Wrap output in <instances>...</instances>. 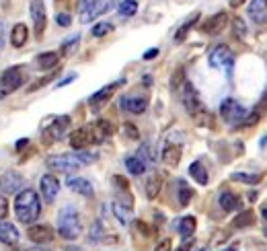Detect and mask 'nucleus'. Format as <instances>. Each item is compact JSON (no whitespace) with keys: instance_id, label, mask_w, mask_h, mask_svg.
<instances>
[{"instance_id":"cd10ccee","label":"nucleus","mask_w":267,"mask_h":251,"mask_svg":"<svg viewBox=\"0 0 267 251\" xmlns=\"http://www.w3.org/2000/svg\"><path fill=\"white\" fill-rule=\"evenodd\" d=\"M111 210H113L115 219L119 220V224H121V226H127V224H130V219H132V208H127L125 204H121V202H113V204H111Z\"/></svg>"},{"instance_id":"f3484780","label":"nucleus","mask_w":267,"mask_h":251,"mask_svg":"<svg viewBox=\"0 0 267 251\" xmlns=\"http://www.w3.org/2000/svg\"><path fill=\"white\" fill-rule=\"evenodd\" d=\"M118 87H119V83H113V85H107V87H103L101 91H97V93L89 99V105L92 107V111H99L103 105H105L107 101L111 99V95L115 93V89H118Z\"/></svg>"},{"instance_id":"2eb2a0df","label":"nucleus","mask_w":267,"mask_h":251,"mask_svg":"<svg viewBox=\"0 0 267 251\" xmlns=\"http://www.w3.org/2000/svg\"><path fill=\"white\" fill-rule=\"evenodd\" d=\"M68 128H70V116H58L48 128H45V136L50 140H62Z\"/></svg>"},{"instance_id":"7c9ffc66","label":"nucleus","mask_w":267,"mask_h":251,"mask_svg":"<svg viewBox=\"0 0 267 251\" xmlns=\"http://www.w3.org/2000/svg\"><path fill=\"white\" fill-rule=\"evenodd\" d=\"M197 21H200V13L191 15V17H189L187 21L183 23V25H181V29H179V31L175 33V41H177V43L185 41V37H187V33H189V31H191V29L195 27V23H197Z\"/></svg>"},{"instance_id":"bb28decb","label":"nucleus","mask_w":267,"mask_h":251,"mask_svg":"<svg viewBox=\"0 0 267 251\" xmlns=\"http://www.w3.org/2000/svg\"><path fill=\"white\" fill-rule=\"evenodd\" d=\"M218 202H220V208L226 210V212H232V210L240 208V198L235 196L232 191H222V193H220V198H218Z\"/></svg>"},{"instance_id":"680f3d73","label":"nucleus","mask_w":267,"mask_h":251,"mask_svg":"<svg viewBox=\"0 0 267 251\" xmlns=\"http://www.w3.org/2000/svg\"><path fill=\"white\" fill-rule=\"evenodd\" d=\"M66 251H83L80 247H66Z\"/></svg>"},{"instance_id":"0eeeda50","label":"nucleus","mask_w":267,"mask_h":251,"mask_svg":"<svg viewBox=\"0 0 267 251\" xmlns=\"http://www.w3.org/2000/svg\"><path fill=\"white\" fill-rule=\"evenodd\" d=\"M212 68H230L232 62H235V54L228 45H216V48L210 52V58H208Z\"/></svg>"},{"instance_id":"1a4fd4ad","label":"nucleus","mask_w":267,"mask_h":251,"mask_svg":"<svg viewBox=\"0 0 267 251\" xmlns=\"http://www.w3.org/2000/svg\"><path fill=\"white\" fill-rule=\"evenodd\" d=\"M29 10H31V19H33V27H35V37L41 39L43 31H45V25H48V17H45L43 0H31Z\"/></svg>"},{"instance_id":"4be33fe9","label":"nucleus","mask_w":267,"mask_h":251,"mask_svg":"<svg viewBox=\"0 0 267 251\" xmlns=\"http://www.w3.org/2000/svg\"><path fill=\"white\" fill-rule=\"evenodd\" d=\"M92 144L90 142V134H89V128H78L70 134V146L74 151H85V148Z\"/></svg>"},{"instance_id":"4468645a","label":"nucleus","mask_w":267,"mask_h":251,"mask_svg":"<svg viewBox=\"0 0 267 251\" xmlns=\"http://www.w3.org/2000/svg\"><path fill=\"white\" fill-rule=\"evenodd\" d=\"M119 105H121V109L134 113V116H140V113H144L146 107H148V97H144V95H123Z\"/></svg>"},{"instance_id":"6e6d98bb","label":"nucleus","mask_w":267,"mask_h":251,"mask_svg":"<svg viewBox=\"0 0 267 251\" xmlns=\"http://www.w3.org/2000/svg\"><path fill=\"white\" fill-rule=\"evenodd\" d=\"M27 144H29V140H27V138H21V140L17 142V151H21V148H23V146H27Z\"/></svg>"},{"instance_id":"69168bd1","label":"nucleus","mask_w":267,"mask_h":251,"mask_svg":"<svg viewBox=\"0 0 267 251\" xmlns=\"http://www.w3.org/2000/svg\"><path fill=\"white\" fill-rule=\"evenodd\" d=\"M17 251H23V249H17Z\"/></svg>"},{"instance_id":"c03bdc74","label":"nucleus","mask_w":267,"mask_h":251,"mask_svg":"<svg viewBox=\"0 0 267 251\" xmlns=\"http://www.w3.org/2000/svg\"><path fill=\"white\" fill-rule=\"evenodd\" d=\"M8 210H10V206H8V198L4 196L2 191H0V220L6 219V216H8Z\"/></svg>"},{"instance_id":"37998d69","label":"nucleus","mask_w":267,"mask_h":251,"mask_svg":"<svg viewBox=\"0 0 267 251\" xmlns=\"http://www.w3.org/2000/svg\"><path fill=\"white\" fill-rule=\"evenodd\" d=\"M232 25H235V35H237L238 39H245L247 27H245V23H242V19H235V21H232Z\"/></svg>"},{"instance_id":"2f4dec72","label":"nucleus","mask_w":267,"mask_h":251,"mask_svg":"<svg viewBox=\"0 0 267 251\" xmlns=\"http://www.w3.org/2000/svg\"><path fill=\"white\" fill-rule=\"evenodd\" d=\"M255 222V214H253V210H242V212H238L237 216H235V220H232V224L237 226V229H245V226H251Z\"/></svg>"},{"instance_id":"f03ea898","label":"nucleus","mask_w":267,"mask_h":251,"mask_svg":"<svg viewBox=\"0 0 267 251\" xmlns=\"http://www.w3.org/2000/svg\"><path fill=\"white\" fill-rule=\"evenodd\" d=\"M83 231V226H80V216L76 212V208L72 206H66L60 210L58 214V233H60L64 239H76Z\"/></svg>"},{"instance_id":"052dcab7","label":"nucleus","mask_w":267,"mask_h":251,"mask_svg":"<svg viewBox=\"0 0 267 251\" xmlns=\"http://www.w3.org/2000/svg\"><path fill=\"white\" fill-rule=\"evenodd\" d=\"M29 251H50V249H45V247H33V249H29Z\"/></svg>"},{"instance_id":"423d86ee","label":"nucleus","mask_w":267,"mask_h":251,"mask_svg":"<svg viewBox=\"0 0 267 251\" xmlns=\"http://www.w3.org/2000/svg\"><path fill=\"white\" fill-rule=\"evenodd\" d=\"M220 116H222V120L228 122V124H240L247 116V109L242 107L238 101L226 99V101H222V105H220Z\"/></svg>"},{"instance_id":"c9c22d12","label":"nucleus","mask_w":267,"mask_h":251,"mask_svg":"<svg viewBox=\"0 0 267 251\" xmlns=\"http://www.w3.org/2000/svg\"><path fill=\"white\" fill-rule=\"evenodd\" d=\"M193 198V189L185 184V181H179V204L181 206H187Z\"/></svg>"},{"instance_id":"0e129e2a","label":"nucleus","mask_w":267,"mask_h":251,"mask_svg":"<svg viewBox=\"0 0 267 251\" xmlns=\"http://www.w3.org/2000/svg\"><path fill=\"white\" fill-rule=\"evenodd\" d=\"M56 2H64V0H56Z\"/></svg>"},{"instance_id":"09e8293b","label":"nucleus","mask_w":267,"mask_h":251,"mask_svg":"<svg viewBox=\"0 0 267 251\" xmlns=\"http://www.w3.org/2000/svg\"><path fill=\"white\" fill-rule=\"evenodd\" d=\"M78 39H80V37H78V35H74V37H70L68 41H64L62 52H64V54H70V52H72V48H76V41H78Z\"/></svg>"},{"instance_id":"ddd939ff","label":"nucleus","mask_w":267,"mask_h":251,"mask_svg":"<svg viewBox=\"0 0 267 251\" xmlns=\"http://www.w3.org/2000/svg\"><path fill=\"white\" fill-rule=\"evenodd\" d=\"M27 237L35 245H48L54 241V229L50 224H31L27 231Z\"/></svg>"},{"instance_id":"58836bf2","label":"nucleus","mask_w":267,"mask_h":251,"mask_svg":"<svg viewBox=\"0 0 267 251\" xmlns=\"http://www.w3.org/2000/svg\"><path fill=\"white\" fill-rule=\"evenodd\" d=\"M74 155H76V158L80 161V165H90V163H95L97 161V153H89L87 148L85 151H74Z\"/></svg>"},{"instance_id":"393cba45","label":"nucleus","mask_w":267,"mask_h":251,"mask_svg":"<svg viewBox=\"0 0 267 251\" xmlns=\"http://www.w3.org/2000/svg\"><path fill=\"white\" fill-rule=\"evenodd\" d=\"M58 62H60V54L58 52H43L35 58V66L39 70H52V68L58 66Z\"/></svg>"},{"instance_id":"603ef678","label":"nucleus","mask_w":267,"mask_h":251,"mask_svg":"<svg viewBox=\"0 0 267 251\" xmlns=\"http://www.w3.org/2000/svg\"><path fill=\"white\" fill-rule=\"evenodd\" d=\"M74 78H76V74H68L66 78H62V81H58V85H56V87H64V85H68V83H72Z\"/></svg>"},{"instance_id":"a211bd4d","label":"nucleus","mask_w":267,"mask_h":251,"mask_svg":"<svg viewBox=\"0 0 267 251\" xmlns=\"http://www.w3.org/2000/svg\"><path fill=\"white\" fill-rule=\"evenodd\" d=\"M19 229L13 224V222H8V220H0V243H4V245H17L19 243Z\"/></svg>"},{"instance_id":"49530a36","label":"nucleus","mask_w":267,"mask_h":251,"mask_svg":"<svg viewBox=\"0 0 267 251\" xmlns=\"http://www.w3.org/2000/svg\"><path fill=\"white\" fill-rule=\"evenodd\" d=\"M123 130H125V134L130 136V138H134V140L140 138V132H138V130H136V126H134V124H130V122L123 124Z\"/></svg>"},{"instance_id":"e433bc0d","label":"nucleus","mask_w":267,"mask_h":251,"mask_svg":"<svg viewBox=\"0 0 267 251\" xmlns=\"http://www.w3.org/2000/svg\"><path fill=\"white\" fill-rule=\"evenodd\" d=\"M136 13H138L136 0H123V2H119V15L121 17H134Z\"/></svg>"},{"instance_id":"13d9d810","label":"nucleus","mask_w":267,"mask_h":251,"mask_svg":"<svg viewBox=\"0 0 267 251\" xmlns=\"http://www.w3.org/2000/svg\"><path fill=\"white\" fill-rule=\"evenodd\" d=\"M6 95H8V93H6V91H4V87H2V85H0V99H4Z\"/></svg>"},{"instance_id":"b1692460","label":"nucleus","mask_w":267,"mask_h":251,"mask_svg":"<svg viewBox=\"0 0 267 251\" xmlns=\"http://www.w3.org/2000/svg\"><path fill=\"white\" fill-rule=\"evenodd\" d=\"M27 37H29V27L25 23H17L13 31H10V43H13V48H23L27 43Z\"/></svg>"},{"instance_id":"4d7b16f0","label":"nucleus","mask_w":267,"mask_h":251,"mask_svg":"<svg viewBox=\"0 0 267 251\" xmlns=\"http://www.w3.org/2000/svg\"><path fill=\"white\" fill-rule=\"evenodd\" d=\"M240 4H245V0H230V6L232 8H238Z\"/></svg>"},{"instance_id":"412c9836","label":"nucleus","mask_w":267,"mask_h":251,"mask_svg":"<svg viewBox=\"0 0 267 251\" xmlns=\"http://www.w3.org/2000/svg\"><path fill=\"white\" fill-rule=\"evenodd\" d=\"M249 17L257 23V25L267 23V0H251V4H249Z\"/></svg>"},{"instance_id":"6ab92c4d","label":"nucleus","mask_w":267,"mask_h":251,"mask_svg":"<svg viewBox=\"0 0 267 251\" xmlns=\"http://www.w3.org/2000/svg\"><path fill=\"white\" fill-rule=\"evenodd\" d=\"M66 186L70 188L72 191H76V193H80V196H85V198H92V193H95V189H92V184L89 179H85V177H68L66 179Z\"/></svg>"},{"instance_id":"7ed1b4c3","label":"nucleus","mask_w":267,"mask_h":251,"mask_svg":"<svg viewBox=\"0 0 267 251\" xmlns=\"http://www.w3.org/2000/svg\"><path fill=\"white\" fill-rule=\"evenodd\" d=\"M25 81H27L25 66H10L2 72V76H0V85L4 87V91L8 95L15 93L17 89H21L23 85H25Z\"/></svg>"},{"instance_id":"e2e57ef3","label":"nucleus","mask_w":267,"mask_h":251,"mask_svg":"<svg viewBox=\"0 0 267 251\" xmlns=\"http://www.w3.org/2000/svg\"><path fill=\"white\" fill-rule=\"evenodd\" d=\"M226 251H235V247H232V249H226Z\"/></svg>"},{"instance_id":"9b49d317","label":"nucleus","mask_w":267,"mask_h":251,"mask_svg":"<svg viewBox=\"0 0 267 251\" xmlns=\"http://www.w3.org/2000/svg\"><path fill=\"white\" fill-rule=\"evenodd\" d=\"M113 132H115L113 124L107 122V120H99V122L89 126V134H90V142L92 144H103Z\"/></svg>"},{"instance_id":"c85d7f7f","label":"nucleus","mask_w":267,"mask_h":251,"mask_svg":"<svg viewBox=\"0 0 267 251\" xmlns=\"http://www.w3.org/2000/svg\"><path fill=\"white\" fill-rule=\"evenodd\" d=\"M189 175H191L200 186H206L208 181H210V177H208V169L204 167L202 161H195V163L189 165Z\"/></svg>"},{"instance_id":"5701e85b","label":"nucleus","mask_w":267,"mask_h":251,"mask_svg":"<svg viewBox=\"0 0 267 251\" xmlns=\"http://www.w3.org/2000/svg\"><path fill=\"white\" fill-rule=\"evenodd\" d=\"M265 111H267V99H263L261 103L255 105V109L249 113V116H245V120L240 122V126H245V128H253V126H257L259 120L265 116Z\"/></svg>"},{"instance_id":"72a5a7b5","label":"nucleus","mask_w":267,"mask_h":251,"mask_svg":"<svg viewBox=\"0 0 267 251\" xmlns=\"http://www.w3.org/2000/svg\"><path fill=\"white\" fill-rule=\"evenodd\" d=\"M125 169L130 171V175H142L146 171V165L138 157H127L125 158Z\"/></svg>"},{"instance_id":"aec40b11","label":"nucleus","mask_w":267,"mask_h":251,"mask_svg":"<svg viewBox=\"0 0 267 251\" xmlns=\"http://www.w3.org/2000/svg\"><path fill=\"white\" fill-rule=\"evenodd\" d=\"M162 184H165V173L162 171H152L146 179V196L150 200H154L158 196V191L162 189Z\"/></svg>"},{"instance_id":"f8f14e48","label":"nucleus","mask_w":267,"mask_h":251,"mask_svg":"<svg viewBox=\"0 0 267 251\" xmlns=\"http://www.w3.org/2000/svg\"><path fill=\"white\" fill-rule=\"evenodd\" d=\"M39 191H41V198L45 204H52L58 198V191H60V181H58L56 175L48 173L39 179Z\"/></svg>"},{"instance_id":"4c0bfd02","label":"nucleus","mask_w":267,"mask_h":251,"mask_svg":"<svg viewBox=\"0 0 267 251\" xmlns=\"http://www.w3.org/2000/svg\"><path fill=\"white\" fill-rule=\"evenodd\" d=\"M232 179L235 181H240V184H259L261 181V175H255V173H232Z\"/></svg>"},{"instance_id":"8fccbe9b","label":"nucleus","mask_w":267,"mask_h":251,"mask_svg":"<svg viewBox=\"0 0 267 251\" xmlns=\"http://www.w3.org/2000/svg\"><path fill=\"white\" fill-rule=\"evenodd\" d=\"M171 247H173L171 239H160V241L156 243V247H154V251H171Z\"/></svg>"},{"instance_id":"79ce46f5","label":"nucleus","mask_w":267,"mask_h":251,"mask_svg":"<svg viewBox=\"0 0 267 251\" xmlns=\"http://www.w3.org/2000/svg\"><path fill=\"white\" fill-rule=\"evenodd\" d=\"M195 122L200 124V126H206V128H212V126H214V118H212L206 109H204L202 113H197V116H195Z\"/></svg>"},{"instance_id":"9d476101","label":"nucleus","mask_w":267,"mask_h":251,"mask_svg":"<svg viewBox=\"0 0 267 251\" xmlns=\"http://www.w3.org/2000/svg\"><path fill=\"white\" fill-rule=\"evenodd\" d=\"M113 6H115V0H97V2H92L89 8H85L83 13H80V23H90V21H95L97 17L109 13Z\"/></svg>"},{"instance_id":"39448f33","label":"nucleus","mask_w":267,"mask_h":251,"mask_svg":"<svg viewBox=\"0 0 267 251\" xmlns=\"http://www.w3.org/2000/svg\"><path fill=\"white\" fill-rule=\"evenodd\" d=\"M179 93H181V101H183V105H185V109H187L189 116H193V118H195L197 113H202V111L206 109V107H204V103H202V99H200V95H197L195 87H193L191 83L185 81Z\"/></svg>"},{"instance_id":"a19ab883","label":"nucleus","mask_w":267,"mask_h":251,"mask_svg":"<svg viewBox=\"0 0 267 251\" xmlns=\"http://www.w3.org/2000/svg\"><path fill=\"white\" fill-rule=\"evenodd\" d=\"M183 83H185V70H183V68H177L175 74H173V78H171V89L173 91H181Z\"/></svg>"},{"instance_id":"de8ad7c7","label":"nucleus","mask_w":267,"mask_h":251,"mask_svg":"<svg viewBox=\"0 0 267 251\" xmlns=\"http://www.w3.org/2000/svg\"><path fill=\"white\" fill-rule=\"evenodd\" d=\"M56 23H58L60 27H68V25L72 23V19H70V15H66V13H58V15H56Z\"/></svg>"},{"instance_id":"c756f323","label":"nucleus","mask_w":267,"mask_h":251,"mask_svg":"<svg viewBox=\"0 0 267 251\" xmlns=\"http://www.w3.org/2000/svg\"><path fill=\"white\" fill-rule=\"evenodd\" d=\"M195 226H197L195 216H183V219L179 220V224H177V231H179L181 237L189 239V237L195 233Z\"/></svg>"},{"instance_id":"a878e982","label":"nucleus","mask_w":267,"mask_h":251,"mask_svg":"<svg viewBox=\"0 0 267 251\" xmlns=\"http://www.w3.org/2000/svg\"><path fill=\"white\" fill-rule=\"evenodd\" d=\"M162 161H165L169 167H175L181 161V146L179 144H167L162 148Z\"/></svg>"},{"instance_id":"a18cd8bd","label":"nucleus","mask_w":267,"mask_h":251,"mask_svg":"<svg viewBox=\"0 0 267 251\" xmlns=\"http://www.w3.org/2000/svg\"><path fill=\"white\" fill-rule=\"evenodd\" d=\"M113 184L118 186L121 191H130V184H127V179L121 177V175H113Z\"/></svg>"},{"instance_id":"864d4df0","label":"nucleus","mask_w":267,"mask_h":251,"mask_svg":"<svg viewBox=\"0 0 267 251\" xmlns=\"http://www.w3.org/2000/svg\"><path fill=\"white\" fill-rule=\"evenodd\" d=\"M156 56H158V50L152 48V50H148V52L144 54V60H152V58H156Z\"/></svg>"},{"instance_id":"5fc2aeb1","label":"nucleus","mask_w":267,"mask_h":251,"mask_svg":"<svg viewBox=\"0 0 267 251\" xmlns=\"http://www.w3.org/2000/svg\"><path fill=\"white\" fill-rule=\"evenodd\" d=\"M2 48H4V25L0 23V52H2Z\"/></svg>"},{"instance_id":"bf43d9fd","label":"nucleus","mask_w":267,"mask_h":251,"mask_svg":"<svg viewBox=\"0 0 267 251\" xmlns=\"http://www.w3.org/2000/svg\"><path fill=\"white\" fill-rule=\"evenodd\" d=\"M261 214H263V219H265V220H267V204H265V206H263V208H261Z\"/></svg>"},{"instance_id":"473e14b6","label":"nucleus","mask_w":267,"mask_h":251,"mask_svg":"<svg viewBox=\"0 0 267 251\" xmlns=\"http://www.w3.org/2000/svg\"><path fill=\"white\" fill-rule=\"evenodd\" d=\"M138 158H140V161H142L144 165L154 163V161H156V153H154L152 144H150V142L142 144V146H140V151H138Z\"/></svg>"},{"instance_id":"20e7f679","label":"nucleus","mask_w":267,"mask_h":251,"mask_svg":"<svg viewBox=\"0 0 267 251\" xmlns=\"http://www.w3.org/2000/svg\"><path fill=\"white\" fill-rule=\"evenodd\" d=\"M48 169L52 171H58V173H74L78 171L80 167V161L76 158V155H54V157H48V161H45Z\"/></svg>"},{"instance_id":"338daca9","label":"nucleus","mask_w":267,"mask_h":251,"mask_svg":"<svg viewBox=\"0 0 267 251\" xmlns=\"http://www.w3.org/2000/svg\"><path fill=\"white\" fill-rule=\"evenodd\" d=\"M265 235H267V233H265Z\"/></svg>"},{"instance_id":"f704fd0d","label":"nucleus","mask_w":267,"mask_h":251,"mask_svg":"<svg viewBox=\"0 0 267 251\" xmlns=\"http://www.w3.org/2000/svg\"><path fill=\"white\" fill-rule=\"evenodd\" d=\"M105 237H107V235H105V229H103V224H101L99 220H95V222L90 224V231H89V241H90V243H101Z\"/></svg>"},{"instance_id":"6e6552de","label":"nucleus","mask_w":267,"mask_h":251,"mask_svg":"<svg viewBox=\"0 0 267 251\" xmlns=\"http://www.w3.org/2000/svg\"><path fill=\"white\" fill-rule=\"evenodd\" d=\"M23 189V175L17 173V171H4L0 175V191L4 196H13V193H19Z\"/></svg>"},{"instance_id":"ea45409f","label":"nucleus","mask_w":267,"mask_h":251,"mask_svg":"<svg viewBox=\"0 0 267 251\" xmlns=\"http://www.w3.org/2000/svg\"><path fill=\"white\" fill-rule=\"evenodd\" d=\"M111 31H113L111 23H97V25L90 29L92 37H103V35H107V33H111Z\"/></svg>"},{"instance_id":"3c124183","label":"nucleus","mask_w":267,"mask_h":251,"mask_svg":"<svg viewBox=\"0 0 267 251\" xmlns=\"http://www.w3.org/2000/svg\"><path fill=\"white\" fill-rule=\"evenodd\" d=\"M92 2H97V0H78V10L83 13V10H85V8H89Z\"/></svg>"},{"instance_id":"dca6fc26","label":"nucleus","mask_w":267,"mask_h":251,"mask_svg":"<svg viewBox=\"0 0 267 251\" xmlns=\"http://www.w3.org/2000/svg\"><path fill=\"white\" fill-rule=\"evenodd\" d=\"M226 25H228V13L222 10V13H216L210 19H206L204 25H202V31L208 33V35H218V33L224 31Z\"/></svg>"},{"instance_id":"f257e3e1","label":"nucleus","mask_w":267,"mask_h":251,"mask_svg":"<svg viewBox=\"0 0 267 251\" xmlns=\"http://www.w3.org/2000/svg\"><path fill=\"white\" fill-rule=\"evenodd\" d=\"M15 214L21 222L25 224H33L39 214H41V200H39V193L31 188H25L17 193L15 198Z\"/></svg>"}]
</instances>
